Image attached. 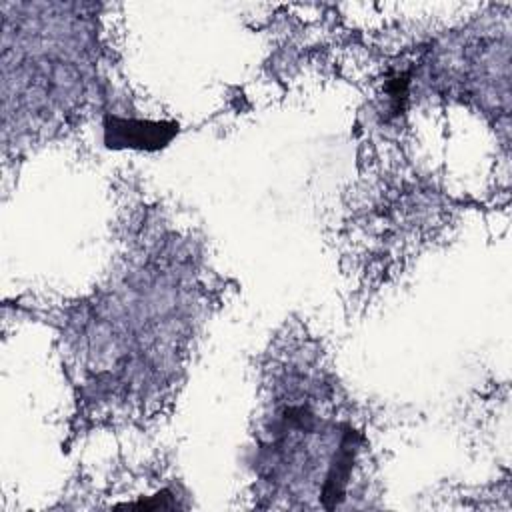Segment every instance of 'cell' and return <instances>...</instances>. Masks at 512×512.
Wrapping results in <instances>:
<instances>
[{
  "mask_svg": "<svg viewBox=\"0 0 512 512\" xmlns=\"http://www.w3.org/2000/svg\"><path fill=\"white\" fill-rule=\"evenodd\" d=\"M176 124L172 122H142V120H122L106 118L104 140L110 148H146L156 150L172 140L176 134Z\"/></svg>",
  "mask_w": 512,
  "mask_h": 512,
  "instance_id": "1",
  "label": "cell"
}]
</instances>
